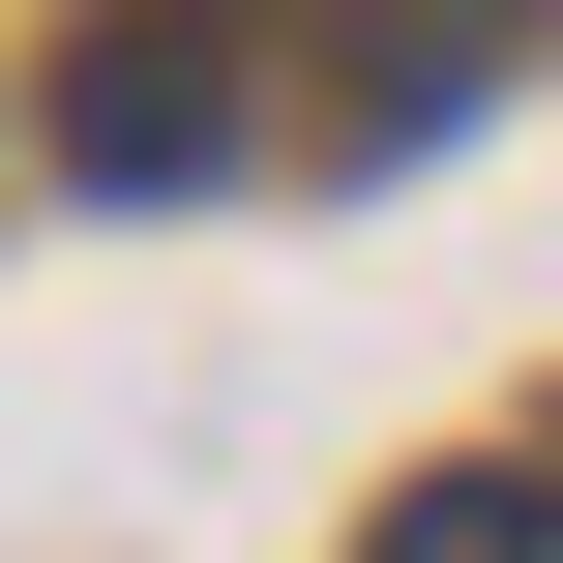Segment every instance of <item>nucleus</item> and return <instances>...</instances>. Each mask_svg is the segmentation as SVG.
Returning a JSON list of instances; mask_svg holds the SVG:
<instances>
[{"label": "nucleus", "mask_w": 563, "mask_h": 563, "mask_svg": "<svg viewBox=\"0 0 563 563\" xmlns=\"http://www.w3.org/2000/svg\"><path fill=\"white\" fill-rule=\"evenodd\" d=\"M356 563H563V475H416Z\"/></svg>", "instance_id": "nucleus-1"}, {"label": "nucleus", "mask_w": 563, "mask_h": 563, "mask_svg": "<svg viewBox=\"0 0 563 563\" xmlns=\"http://www.w3.org/2000/svg\"><path fill=\"white\" fill-rule=\"evenodd\" d=\"M89 178H208V59H89Z\"/></svg>", "instance_id": "nucleus-2"}]
</instances>
